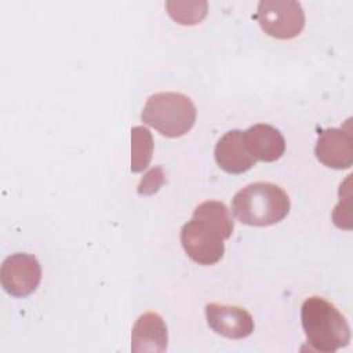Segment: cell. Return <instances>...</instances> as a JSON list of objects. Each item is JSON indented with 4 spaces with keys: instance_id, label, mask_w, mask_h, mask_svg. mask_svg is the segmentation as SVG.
Segmentation results:
<instances>
[{
    "instance_id": "cell-1",
    "label": "cell",
    "mask_w": 353,
    "mask_h": 353,
    "mask_svg": "<svg viewBox=\"0 0 353 353\" xmlns=\"http://www.w3.org/2000/svg\"><path fill=\"white\" fill-rule=\"evenodd\" d=\"M233 219L222 201L200 203L181 229V244L186 255L196 263L211 266L225 254V240L233 233Z\"/></svg>"
},
{
    "instance_id": "cell-2",
    "label": "cell",
    "mask_w": 353,
    "mask_h": 353,
    "mask_svg": "<svg viewBox=\"0 0 353 353\" xmlns=\"http://www.w3.org/2000/svg\"><path fill=\"white\" fill-rule=\"evenodd\" d=\"M301 323L310 347L334 353L350 342V327L335 305L321 296H309L301 306Z\"/></svg>"
},
{
    "instance_id": "cell-3",
    "label": "cell",
    "mask_w": 353,
    "mask_h": 353,
    "mask_svg": "<svg viewBox=\"0 0 353 353\" xmlns=\"http://www.w3.org/2000/svg\"><path fill=\"white\" fill-rule=\"evenodd\" d=\"M290 197L283 188L270 182H252L232 200V212L244 225L270 226L290 212Z\"/></svg>"
},
{
    "instance_id": "cell-4",
    "label": "cell",
    "mask_w": 353,
    "mask_h": 353,
    "mask_svg": "<svg viewBox=\"0 0 353 353\" xmlns=\"http://www.w3.org/2000/svg\"><path fill=\"white\" fill-rule=\"evenodd\" d=\"M197 116L193 101L181 92L163 91L150 95L141 120L168 138H179L192 130Z\"/></svg>"
},
{
    "instance_id": "cell-5",
    "label": "cell",
    "mask_w": 353,
    "mask_h": 353,
    "mask_svg": "<svg viewBox=\"0 0 353 353\" xmlns=\"http://www.w3.org/2000/svg\"><path fill=\"white\" fill-rule=\"evenodd\" d=\"M255 19L266 34L279 40L294 39L305 28V11L294 0L259 1Z\"/></svg>"
},
{
    "instance_id": "cell-6",
    "label": "cell",
    "mask_w": 353,
    "mask_h": 353,
    "mask_svg": "<svg viewBox=\"0 0 353 353\" xmlns=\"http://www.w3.org/2000/svg\"><path fill=\"white\" fill-rule=\"evenodd\" d=\"M41 280V266L32 254L17 252L1 263L0 281L4 291L15 298H23L36 291Z\"/></svg>"
},
{
    "instance_id": "cell-7",
    "label": "cell",
    "mask_w": 353,
    "mask_h": 353,
    "mask_svg": "<svg viewBox=\"0 0 353 353\" xmlns=\"http://www.w3.org/2000/svg\"><path fill=\"white\" fill-rule=\"evenodd\" d=\"M350 119L345 127L323 130L314 146L316 159L328 168L346 170L353 164V132Z\"/></svg>"
},
{
    "instance_id": "cell-8",
    "label": "cell",
    "mask_w": 353,
    "mask_h": 353,
    "mask_svg": "<svg viewBox=\"0 0 353 353\" xmlns=\"http://www.w3.org/2000/svg\"><path fill=\"white\" fill-rule=\"evenodd\" d=\"M204 312L210 328L225 338L244 339L254 331V319L244 307L207 303Z\"/></svg>"
},
{
    "instance_id": "cell-9",
    "label": "cell",
    "mask_w": 353,
    "mask_h": 353,
    "mask_svg": "<svg viewBox=\"0 0 353 353\" xmlns=\"http://www.w3.org/2000/svg\"><path fill=\"white\" fill-rule=\"evenodd\" d=\"M243 141L250 154L259 161L272 163L285 152V139L280 130L270 124L258 123L243 131Z\"/></svg>"
},
{
    "instance_id": "cell-10",
    "label": "cell",
    "mask_w": 353,
    "mask_h": 353,
    "mask_svg": "<svg viewBox=\"0 0 353 353\" xmlns=\"http://www.w3.org/2000/svg\"><path fill=\"white\" fill-rule=\"evenodd\" d=\"M214 157L216 164L229 174L247 172L256 161L247 150L243 141V131L240 130H230L218 139Z\"/></svg>"
},
{
    "instance_id": "cell-11",
    "label": "cell",
    "mask_w": 353,
    "mask_h": 353,
    "mask_svg": "<svg viewBox=\"0 0 353 353\" xmlns=\"http://www.w3.org/2000/svg\"><path fill=\"white\" fill-rule=\"evenodd\" d=\"M168 331L165 321L159 313L146 312L141 314L131 331L132 352H165Z\"/></svg>"
},
{
    "instance_id": "cell-12",
    "label": "cell",
    "mask_w": 353,
    "mask_h": 353,
    "mask_svg": "<svg viewBox=\"0 0 353 353\" xmlns=\"http://www.w3.org/2000/svg\"><path fill=\"white\" fill-rule=\"evenodd\" d=\"M152 132L142 125L131 130V171L142 172L150 163L153 154Z\"/></svg>"
},
{
    "instance_id": "cell-13",
    "label": "cell",
    "mask_w": 353,
    "mask_h": 353,
    "mask_svg": "<svg viewBox=\"0 0 353 353\" xmlns=\"http://www.w3.org/2000/svg\"><path fill=\"white\" fill-rule=\"evenodd\" d=\"M168 15L179 25L192 26L200 23L207 15V1H167Z\"/></svg>"
},
{
    "instance_id": "cell-14",
    "label": "cell",
    "mask_w": 353,
    "mask_h": 353,
    "mask_svg": "<svg viewBox=\"0 0 353 353\" xmlns=\"http://www.w3.org/2000/svg\"><path fill=\"white\" fill-rule=\"evenodd\" d=\"M164 183V172L161 167L152 168L149 172L145 174V176L141 179L138 185V193L139 194H153L160 189V186Z\"/></svg>"
}]
</instances>
